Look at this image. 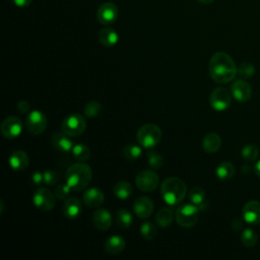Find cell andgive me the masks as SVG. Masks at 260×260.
<instances>
[{
	"label": "cell",
	"instance_id": "cell-1",
	"mask_svg": "<svg viewBox=\"0 0 260 260\" xmlns=\"http://www.w3.org/2000/svg\"><path fill=\"white\" fill-rule=\"evenodd\" d=\"M208 71L210 77L215 82L226 83L236 77L237 66L229 54L217 52L209 60Z\"/></svg>",
	"mask_w": 260,
	"mask_h": 260
},
{
	"label": "cell",
	"instance_id": "cell-2",
	"mask_svg": "<svg viewBox=\"0 0 260 260\" xmlns=\"http://www.w3.org/2000/svg\"><path fill=\"white\" fill-rule=\"evenodd\" d=\"M92 179L91 168L84 162H77L70 166L65 174L66 184L73 191L85 189Z\"/></svg>",
	"mask_w": 260,
	"mask_h": 260
},
{
	"label": "cell",
	"instance_id": "cell-3",
	"mask_svg": "<svg viewBox=\"0 0 260 260\" xmlns=\"http://www.w3.org/2000/svg\"><path fill=\"white\" fill-rule=\"evenodd\" d=\"M187 193L185 182L177 177L167 178L160 185V194L166 203L177 205L183 201Z\"/></svg>",
	"mask_w": 260,
	"mask_h": 260
},
{
	"label": "cell",
	"instance_id": "cell-4",
	"mask_svg": "<svg viewBox=\"0 0 260 260\" xmlns=\"http://www.w3.org/2000/svg\"><path fill=\"white\" fill-rule=\"evenodd\" d=\"M162 132L160 128L152 123H147L141 126L137 133L136 138L138 143L145 148H152L161 140Z\"/></svg>",
	"mask_w": 260,
	"mask_h": 260
},
{
	"label": "cell",
	"instance_id": "cell-5",
	"mask_svg": "<svg viewBox=\"0 0 260 260\" xmlns=\"http://www.w3.org/2000/svg\"><path fill=\"white\" fill-rule=\"evenodd\" d=\"M176 221L182 228L194 226L199 218V207L193 203H185L178 207L176 214Z\"/></svg>",
	"mask_w": 260,
	"mask_h": 260
},
{
	"label": "cell",
	"instance_id": "cell-6",
	"mask_svg": "<svg viewBox=\"0 0 260 260\" xmlns=\"http://www.w3.org/2000/svg\"><path fill=\"white\" fill-rule=\"evenodd\" d=\"M61 127L66 134L70 135L71 137H76L85 131L86 121L82 115L73 113L63 119Z\"/></svg>",
	"mask_w": 260,
	"mask_h": 260
},
{
	"label": "cell",
	"instance_id": "cell-7",
	"mask_svg": "<svg viewBox=\"0 0 260 260\" xmlns=\"http://www.w3.org/2000/svg\"><path fill=\"white\" fill-rule=\"evenodd\" d=\"M32 202L41 211H50L56 203V196L46 187H39L32 194Z\"/></svg>",
	"mask_w": 260,
	"mask_h": 260
},
{
	"label": "cell",
	"instance_id": "cell-8",
	"mask_svg": "<svg viewBox=\"0 0 260 260\" xmlns=\"http://www.w3.org/2000/svg\"><path fill=\"white\" fill-rule=\"evenodd\" d=\"M48 126V120L46 115L39 111V110H32L30 111L26 117H25V127L28 130V132L39 135L45 132Z\"/></svg>",
	"mask_w": 260,
	"mask_h": 260
},
{
	"label": "cell",
	"instance_id": "cell-9",
	"mask_svg": "<svg viewBox=\"0 0 260 260\" xmlns=\"http://www.w3.org/2000/svg\"><path fill=\"white\" fill-rule=\"evenodd\" d=\"M136 187L143 192L154 191L159 184L158 175L151 170H144L138 173L135 179Z\"/></svg>",
	"mask_w": 260,
	"mask_h": 260
},
{
	"label": "cell",
	"instance_id": "cell-10",
	"mask_svg": "<svg viewBox=\"0 0 260 260\" xmlns=\"http://www.w3.org/2000/svg\"><path fill=\"white\" fill-rule=\"evenodd\" d=\"M23 129L21 120L16 116H10L4 119L0 125L1 134L7 139L17 138Z\"/></svg>",
	"mask_w": 260,
	"mask_h": 260
},
{
	"label": "cell",
	"instance_id": "cell-11",
	"mask_svg": "<svg viewBox=\"0 0 260 260\" xmlns=\"http://www.w3.org/2000/svg\"><path fill=\"white\" fill-rule=\"evenodd\" d=\"M232 102V96L230 91L224 87H216L210 94L209 103L212 109L215 111L226 110Z\"/></svg>",
	"mask_w": 260,
	"mask_h": 260
},
{
	"label": "cell",
	"instance_id": "cell-12",
	"mask_svg": "<svg viewBox=\"0 0 260 260\" xmlns=\"http://www.w3.org/2000/svg\"><path fill=\"white\" fill-rule=\"evenodd\" d=\"M119 15V10L116 4L112 2L103 3L96 11V19L101 24L109 25L114 23Z\"/></svg>",
	"mask_w": 260,
	"mask_h": 260
},
{
	"label": "cell",
	"instance_id": "cell-13",
	"mask_svg": "<svg viewBox=\"0 0 260 260\" xmlns=\"http://www.w3.org/2000/svg\"><path fill=\"white\" fill-rule=\"evenodd\" d=\"M154 209L152 200L147 196H140L136 198L133 203V211L139 218L149 217Z\"/></svg>",
	"mask_w": 260,
	"mask_h": 260
},
{
	"label": "cell",
	"instance_id": "cell-14",
	"mask_svg": "<svg viewBox=\"0 0 260 260\" xmlns=\"http://www.w3.org/2000/svg\"><path fill=\"white\" fill-rule=\"evenodd\" d=\"M243 218L250 224L260 223V202L257 200L248 201L242 210Z\"/></svg>",
	"mask_w": 260,
	"mask_h": 260
},
{
	"label": "cell",
	"instance_id": "cell-15",
	"mask_svg": "<svg viewBox=\"0 0 260 260\" xmlns=\"http://www.w3.org/2000/svg\"><path fill=\"white\" fill-rule=\"evenodd\" d=\"M71 136L66 134L64 131L63 132H55L52 136V145L53 147L58 150L59 152L67 153L72 150L74 146V142L70 138Z\"/></svg>",
	"mask_w": 260,
	"mask_h": 260
},
{
	"label": "cell",
	"instance_id": "cell-16",
	"mask_svg": "<svg viewBox=\"0 0 260 260\" xmlns=\"http://www.w3.org/2000/svg\"><path fill=\"white\" fill-rule=\"evenodd\" d=\"M231 91L233 96L239 102H247L252 94L250 84L244 79H238L234 81L231 86Z\"/></svg>",
	"mask_w": 260,
	"mask_h": 260
},
{
	"label": "cell",
	"instance_id": "cell-17",
	"mask_svg": "<svg viewBox=\"0 0 260 260\" xmlns=\"http://www.w3.org/2000/svg\"><path fill=\"white\" fill-rule=\"evenodd\" d=\"M112 214L108 209H98L92 214V223L100 231H107L112 225Z\"/></svg>",
	"mask_w": 260,
	"mask_h": 260
},
{
	"label": "cell",
	"instance_id": "cell-18",
	"mask_svg": "<svg viewBox=\"0 0 260 260\" xmlns=\"http://www.w3.org/2000/svg\"><path fill=\"white\" fill-rule=\"evenodd\" d=\"M62 210L65 217L68 219H75L80 215L82 211V205L79 199L75 197H69L65 200Z\"/></svg>",
	"mask_w": 260,
	"mask_h": 260
},
{
	"label": "cell",
	"instance_id": "cell-19",
	"mask_svg": "<svg viewBox=\"0 0 260 260\" xmlns=\"http://www.w3.org/2000/svg\"><path fill=\"white\" fill-rule=\"evenodd\" d=\"M105 199L104 193L95 187L88 188L84 193H83V202L85 203L86 206L88 207H99L103 204Z\"/></svg>",
	"mask_w": 260,
	"mask_h": 260
},
{
	"label": "cell",
	"instance_id": "cell-20",
	"mask_svg": "<svg viewBox=\"0 0 260 260\" xmlns=\"http://www.w3.org/2000/svg\"><path fill=\"white\" fill-rule=\"evenodd\" d=\"M8 162L11 169H13L14 171H23L27 168L29 164V158L25 151L14 150L8 158Z\"/></svg>",
	"mask_w": 260,
	"mask_h": 260
},
{
	"label": "cell",
	"instance_id": "cell-21",
	"mask_svg": "<svg viewBox=\"0 0 260 260\" xmlns=\"http://www.w3.org/2000/svg\"><path fill=\"white\" fill-rule=\"evenodd\" d=\"M125 246H126V242L124 238L121 237L120 235H114L108 238L107 241L105 242V251L108 254L116 255V254H120L125 249Z\"/></svg>",
	"mask_w": 260,
	"mask_h": 260
},
{
	"label": "cell",
	"instance_id": "cell-22",
	"mask_svg": "<svg viewBox=\"0 0 260 260\" xmlns=\"http://www.w3.org/2000/svg\"><path fill=\"white\" fill-rule=\"evenodd\" d=\"M221 146L220 136L214 132L206 134L202 140V147L207 153H214L218 151Z\"/></svg>",
	"mask_w": 260,
	"mask_h": 260
},
{
	"label": "cell",
	"instance_id": "cell-23",
	"mask_svg": "<svg viewBox=\"0 0 260 260\" xmlns=\"http://www.w3.org/2000/svg\"><path fill=\"white\" fill-rule=\"evenodd\" d=\"M98 38L100 43L105 47H113L119 41V36L117 31L111 27L102 28L98 34Z\"/></svg>",
	"mask_w": 260,
	"mask_h": 260
},
{
	"label": "cell",
	"instance_id": "cell-24",
	"mask_svg": "<svg viewBox=\"0 0 260 260\" xmlns=\"http://www.w3.org/2000/svg\"><path fill=\"white\" fill-rule=\"evenodd\" d=\"M133 192L132 185L126 181L117 182L113 187V193L119 199H127Z\"/></svg>",
	"mask_w": 260,
	"mask_h": 260
},
{
	"label": "cell",
	"instance_id": "cell-25",
	"mask_svg": "<svg viewBox=\"0 0 260 260\" xmlns=\"http://www.w3.org/2000/svg\"><path fill=\"white\" fill-rule=\"evenodd\" d=\"M115 221L121 229H128L132 224V215L126 208H120L115 213Z\"/></svg>",
	"mask_w": 260,
	"mask_h": 260
},
{
	"label": "cell",
	"instance_id": "cell-26",
	"mask_svg": "<svg viewBox=\"0 0 260 260\" xmlns=\"http://www.w3.org/2000/svg\"><path fill=\"white\" fill-rule=\"evenodd\" d=\"M215 174H216V177L220 180H223V181L230 180L235 175V167L230 161H222L217 166L215 170Z\"/></svg>",
	"mask_w": 260,
	"mask_h": 260
},
{
	"label": "cell",
	"instance_id": "cell-27",
	"mask_svg": "<svg viewBox=\"0 0 260 260\" xmlns=\"http://www.w3.org/2000/svg\"><path fill=\"white\" fill-rule=\"evenodd\" d=\"M155 221L160 228H168L173 221V212L170 208H160L155 214Z\"/></svg>",
	"mask_w": 260,
	"mask_h": 260
},
{
	"label": "cell",
	"instance_id": "cell-28",
	"mask_svg": "<svg viewBox=\"0 0 260 260\" xmlns=\"http://www.w3.org/2000/svg\"><path fill=\"white\" fill-rule=\"evenodd\" d=\"M71 152H72L73 156L79 161H86L90 157L89 147L85 144H82V143L74 144Z\"/></svg>",
	"mask_w": 260,
	"mask_h": 260
},
{
	"label": "cell",
	"instance_id": "cell-29",
	"mask_svg": "<svg viewBox=\"0 0 260 260\" xmlns=\"http://www.w3.org/2000/svg\"><path fill=\"white\" fill-rule=\"evenodd\" d=\"M191 203L197 205L198 207L204 202L205 199V192L204 190L199 187V186H195L193 187L190 191H189V195H188Z\"/></svg>",
	"mask_w": 260,
	"mask_h": 260
},
{
	"label": "cell",
	"instance_id": "cell-30",
	"mask_svg": "<svg viewBox=\"0 0 260 260\" xmlns=\"http://www.w3.org/2000/svg\"><path fill=\"white\" fill-rule=\"evenodd\" d=\"M257 233L252 230V229H246L243 231L242 235H241V242L243 243L244 246L246 247H254L257 244Z\"/></svg>",
	"mask_w": 260,
	"mask_h": 260
},
{
	"label": "cell",
	"instance_id": "cell-31",
	"mask_svg": "<svg viewBox=\"0 0 260 260\" xmlns=\"http://www.w3.org/2000/svg\"><path fill=\"white\" fill-rule=\"evenodd\" d=\"M141 153H142L141 148L136 144H127L122 149V155L126 159H130V160L138 158L141 155Z\"/></svg>",
	"mask_w": 260,
	"mask_h": 260
},
{
	"label": "cell",
	"instance_id": "cell-32",
	"mask_svg": "<svg viewBox=\"0 0 260 260\" xmlns=\"http://www.w3.org/2000/svg\"><path fill=\"white\" fill-rule=\"evenodd\" d=\"M258 153H259V149L254 144H247L241 150L242 157L247 161H254L257 158Z\"/></svg>",
	"mask_w": 260,
	"mask_h": 260
},
{
	"label": "cell",
	"instance_id": "cell-33",
	"mask_svg": "<svg viewBox=\"0 0 260 260\" xmlns=\"http://www.w3.org/2000/svg\"><path fill=\"white\" fill-rule=\"evenodd\" d=\"M140 233L146 240H152L157 235V230L154 224L150 221H145L140 225Z\"/></svg>",
	"mask_w": 260,
	"mask_h": 260
},
{
	"label": "cell",
	"instance_id": "cell-34",
	"mask_svg": "<svg viewBox=\"0 0 260 260\" xmlns=\"http://www.w3.org/2000/svg\"><path fill=\"white\" fill-rule=\"evenodd\" d=\"M255 67L250 62H243L239 65L237 68V74H239L243 78H249L252 77L255 74Z\"/></svg>",
	"mask_w": 260,
	"mask_h": 260
},
{
	"label": "cell",
	"instance_id": "cell-35",
	"mask_svg": "<svg viewBox=\"0 0 260 260\" xmlns=\"http://www.w3.org/2000/svg\"><path fill=\"white\" fill-rule=\"evenodd\" d=\"M102 112V105L96 101H91L87 103L84 107V114L89 118L98 117Z\"/></svg>",
	"mask_w": 260,
	"mask_h": 260
},
{
	"label": "cell",
	"instance_id": "cell-36",
	"mask_svg": "<svg viewBox=\"0 0 260 260\" xmlns=\"http://www.w3.org/2000/svg\"><path fill=\"white\" fill-rule=\"evenodd\" d=\"M147 160L148 165L153 169H159L164 165V157L155 151H149L147 153Z\"/></svg>",
	"mask_w": 260,
	"mask_h": 260
},
{
	"label": "cell",
	"instance_id": "cell-37",
	"mask_svg": "<svg viewBox=\"0 0 260 260\" xmlns=\"http://www.w3.org/2000/svg\"><path fill=\"white\" fill-rule=\"evenodd\" d=\"M71 191L72 189L67 184H60V185H57V187L55 188L54 194L56 198H58L59 200H65L69 198Z\"/></svg>",
	"mask_w": 260,
	"mask_h": 260
},
{
	"label": "cell",
	"instance_id": "cell-38",
	"mask_svg": "<svg viewBox=\"0 0 260 260\" xmlns=\"http://www.w3.org/2000/svg\"><path fill=\"white\" fill-rule=\"evenodd\" d=\"M44 174V183L46 185L49 186H54L57 184V182L59 181L60 175L57 171L54 170H47L45 172H43Z\"/></svg>",
	"mask_w": 260,
	"mask_h": 260
},
{
	"label": "cell",
	"instance_id": "cell-39",
	"mask_svg": "<svg viewBox=\"0 0 260 260\" xmlns=\"http://www.w3.org/2000/svg\"><path fill=\"white\" fill-rule=\"evenodd\" d=\"M16 109L17 111L20 113V114H25L27 115L29 112H30V105L27 101H24V100H21L17 103L16 105Z\"/></svg>",
	"mask_w": 260,
	"mask_h": 260
},
{
	"label": "cell",
	"instance_id": "cell-40",
	"mask_svg": "<svg viewBox=\"0 0 260 260\" xmlns=\"http://www.w3.org/2000/svg\"><path fill=\"white\" fill-rule=\"evenodd\" d=\"M31 181L37 186L43 184L44 183V174H43V172H39V171L34 172L31 174Z\"/></svg>",
	"mask_w": 260,
	"mask_h": 260
},
{
	"label": "cell",
	"instance_id": "cell-41",
	"mask_svg": "<svg viewBox=\"0 0 260 260\" xmlns=\"http://www.w3.org/2000/svg\"><path fill=\"white\" fill-rule=\"evenodd\" d=\"M12 1L18 7H26L32 2V0H12Z\"/></svg>",
	"mask_w": 260,
	"mask_h": 260
},
{
	"label": "cell",
	"instance_id": "cell-42",
	"mask_svg": "<svg viewBox=\"0 0 260 260\" xmlns=\"http://www.w3.org/2000/svg\"><path fill=\"white\" fill-rule=\"evenodd\" d=\"M243 226V223H242V221L241 220H239L238 218H236V219H234L233 221H232V228L234 229V230H240L241 228Z\"/></svg>",
	"mask_w": 260,
	"mask_h": 260
},
{
	"label": "cell",
	"instance_id": "cell-43",
	"mask_svg": "<svg viewBox=\"0 0 260 260\" xmlns=\"http://www.w3.org/2000/svg\"><path fill=\"white\" fill-rule=\"evenodd\" d=\"M254 172H255V174H256L258 177H260V159L255 164V166H254Z\"/></svg>",
	"mask_w": 260,
	"mask_h": 260
},
{
	"label": "cell",
	"instance_id": "cell-44",
	"mask_svg": "<svg viewBox=\"0 0 260 260\" xmlns=\"http://www.w3.org/2000/svg\"><path fill=\"white\" fill-rule=\"evenodd\" d=\"M197 2H199V3H201V4H210V3H212L214 0H196Z\"/></svg>",
	"mask_w": 260,
	"mask_h": 260
}]
</instances>
